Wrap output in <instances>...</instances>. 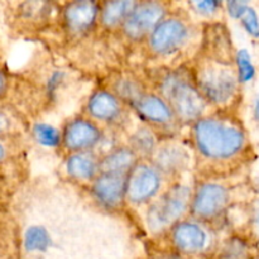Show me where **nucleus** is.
I'll return each mask as SVG.
<instances>
[{
    "label": "nucleus",
    "instance_id": "nucleus-15",
    "mask_svg": "<svg viewBox=\"0 0 259 259\" xmlns=\"http://www.w3.org/2000/svg\"><path fill=\"white\" fill-rule=\"evenodd\" d=\"M99 158L94 151L67 153L65 161V171L68 179L76 182L90 184L100 172Z\"/></svg>",
    "mask_w": 259,
    "mask_h": 259
},
{
    "label": "nucleus",
    "instance_id": "nucleus-28",
    "mask_svg": "<svg viewBox=\"0 0 259 259\" xmlns=\"http://www.w3.org/2000/svg\"><path fill=\"white\" fill-rule=\"evenodd\" d=\"M227 4L228 14L233 19H239L243 13L249 7V0H224Z\"/></svg>",
    "mask_w": 259,
    "mask_h": 259
},
{
    "label": "nucleus",
    "instance_id": "nucleus-26",
    "mask_svg": "<svg viewBox=\"0 0 259 259\" xmlns=\"http://www.w3.org/2000/svg\"><path fill=\"white\" fill-rule=\"evenodd\" d=\"M239 19L248 34L254 38H259V17L255 9H253L252 7H248Z\"/></svg>",
    "mask_w": 259,
    "mask_h": 259
},
{
    "label": "nucleus",
    "instance_id": "nucleus-36",
    "mask_svg": "<svg viewBox=\"0 0 259 259\" xmlns=\"http://www.w3.org/2000/svg\"><path fill=\"white\" fill-rule=\"evenodd\" d=\"M219 2H220V3H222V4H223V3H224V0H219Z\"/></svg>",
    "mask_w": 259,
    "mask_h": 259
},
{
    "label": "nucleus",
    "instance_id": "nucleus-1",
    "mask_svg": "<svg viewBox=\"0 0 259 259\" xmlns=\"http://www.w3.org/2000/svg\"><path fill=\"white\" fill-rule=\"evenodd\" d=\"M191 143L200 159L220 163L237 158L244 151L247 136L232 119L204 115L191 124Z\"/></svg>",
    "mask_w": 259,
    "mask_h": 259
},
{
    "label": "nucleus",
    "instance_id": "nucleus-9",
    "mask_svg": "<svg viewBox=\"0 0 259 259\" xmlns=\"http://www.w3.org/2000/svg\"><path fill=\"white\" fill-rule=\"evenodd\" d=\"M104 138L100 124L88 115L68 119L61 129V148L67 153L94 151Z\"/></svg>",
    "mask_w": 259,
    "mask_h": 259
},
{
    "label": "nucleus",
    "instance_id": "nucleus-30",
    "mask_svg": "<svg viewBox=\"0 0 259 259\" xmlns=\"http://www.w3.org/2000/svg\"><path fill=\"white\" fill-rule=\"evenodd\" d=\"M12 136L0 137V167L9 161V157L12 154V147L8 143V139Z\"/></svg>",
    "mask_w": 259,
    "mask_h": 259
},
{
    "label": "nucleus",
    "instance_id": "nucleus-29",
    "mask_svg": "<svg viewBox=\"0 0 259 259\" xmlns=\"http://www.w3.org/2000/svg\"><path fill=\"white\" fill-rule=\"evenodd\" d=\"M14 118L4 109H0V137L13 136L14 132Z\"/></svg>",
    "mask_w": 259,
    "mask_h": 259
},
{
    "label": "nucleus",
    "instance_id": "nucleus-18",
    "mask_svg": "<svg viewBox=\"0 0 259 259\" xmlns=\"http://www.w3.org/2000/svg\"><path fill=\"white\" fill-rule=\"evenodd\" d=\"M224 27L217 25H209V29L205 30L204 39H202V48L204 52L202 56L212 58V60L220 61V62L229 63L230 57V40L227 35V30L223 29Z\"/></svg>",
    "mask_w": 259,
    "mask_h": 259
},
{
    "label": "nucleus",
    "instance_id": "nucleus-12",
    "mask_svg": "<svg viewBox=\"0 0 259 259\" xmlns=\"http://www.w3.org/2000/svg\"><path fill=\"white\" fill-rule=\"evenodd\" d=\"M126 176L124 174L99 172L90 182V196L105 210H119L126 204Z\"/></svg>",
    "mask_w": 259,
    "mask_h": 259
},
{
    "label": "nucleus",
    "instance_id": "nucleus-19",
    "mask_svg": "<svg viewBox=\"0 0 259 259\" xmlns=\"http://www.w3.org/2000/svg\"><path fill=\"white\" fill-rule=\"evenodd\" d=\"M139 159L141 158L129 146L116 147L99 158L100 172L128 175Z\"/></svg>",
    "mask_w": 259,
    "mask_h": 259
},
{
    "label": "nucleus",
    "instance_id": "nucleus-25",
    "mask_svg": "<svg viewBox=\"0 0 259 259\" xmlns=\"http://www.w3.org/2000/svg\"><path fill=\"white\" fill-rule=\"evenodd\" d=\"M235 65H237V77L239 83L250 82L254 78L255 67L248 50L242 48L235 53Z\"/></svg>",
    "mask_w": 259,
    "mask_h": 259
},
{
    "label": "nucleus",
    "instance_id": "nucleus-35",
    "mask_svg": "<svg viewBox=\"0 0 259 259\" xmlns=\"http://www.w3.org/2000/svg\"><path fill=\"white\" fill-rule=\"evenodd\" d=\"M257 227H258V229H259V215H258V218H257Z\"/></svg>",
    "mask_w": 259,
    "mask_h": 259
},
{
    "label": "nucleus",
    "instance_id": "nucleus-21",
    "mask_svg": "<svg viewBox=\"0 0 259 259\" xmlns=\"http://www.w3.org/2000/svg\"><path fill=\"white\" fill-rule=\"evenodd\" d=\"M161 136L148 125H142L129 137L128 146L141 159H149L161 142Z\"/></svg>",
    "mask_w": 259,
    "mask_h": 259
},
{
    "label": "nucleus",
    "instance_id": "nucleus-33",
    "mask_svg": "<svg viewBox=\"0 0 259 259\" xmlns=\"http://www.w3.org/2000/svg\"><path fill=\"white\" fill-rule=\"evenodd\" d=\"M4 181H3V177H2V175H0V196H2V194H3V191H4Z\"/></svg>",
    "mask_w": 259,
    "mask_h": 259
},
{
    "label": "nucleus",
    "instance_id": "nucleus-10",
    "mask_svg": "<svg viewBox=\"0 0 259 259\" xmlns=\"http://www.w3.org/2000/svg\"><path fill=\"white\" fill-rule=\"evenodd\" d=\"M229 201L228 187L217 181H201L192 189L189 211L200 220H212L220 217Z\"/></svg>",
    "mask_w": 259,
    "mask_h": 259
},
{
    "label": "nucleus",
    "instance_id": "nucleus-23",
    "mask_svg": "<svg viewBox=\"0 0 259 259\" xmlns=\"http://www.w3.org/2000/svg\"><path fill=\"white\" fill-rule=\"evenodd\" d=\"M20 18L28 24H39L50 15V5L45 0H28L20 9Z\"/></svg>",
    "mask_w": 259,
    "mask_h": 259
},
{
    "label": "nucleus",
    "instance_id": "nucleus-13",
    "mask_svg": "<svg viewBox=\"0 0 259 259\" xmlns=\"http://www.w3.org/2000/svg\"><path fill=\"white\" fill-rule=\"evenodd\" d=\"M129 106L110 89H98L89 96L85 115L99 124H119L124 120Z\"/></svg>",
    "mask_w": 259,
    "mask_h": 259
},
{
    "label": "nucleus",
    "instance_id": "nucleus-4",
    "mask_svg": "<svg viewBox=\"0 0 259 259\" xmlns=\"http://www.w3.org/2000/svg\"><path fill=\"white\" fill-rule=\"evenodd\" d=\"M192 189L182 182H175L164 192L149 202L147 223L152 232H162L180 222L190 210Z\"/></svg>",
    "mask_w": 259,
    "mask_h": 259
},
{
    "label": "nucleus",
    "instance_id": "nucleus-24",
    "mask_svg": "<svg viewBox=\"0 0 259 259\" xmlns=\"http://www.w3.org/2000/svg\"><path fill=\"white\" fill-rule=\"evenodd\" d=\"M51 239L48 235L47 230L43 227H34L28 228L24 235V245L25 249L29 252H35V250H46L50 245Z\"/></svg>",
    "mask_w": 259,
    "mask_h": 259
},
{
    "label": "nucleus",
    "instance_id": "nucleus-3",
    "mask_svg": "<svg viewBox=\"0 0 259 259\" xmlns=\"http://www.w3.org/2000/svg\"><path fill=\"white\" fill-rule=\"evenodd\" d=\"M191 72L200 93L209 105L218 108L227 106L237 95L239 81L229 63L200 55L192 66Z\"/></svg>",
    "mask_w": 259,
    "mask_h": 259
},
{
    "label": "nucleus",
    "instance_id": "nucleus-6",
    "mask_svg": "<svg viewBox=\"0 0 259 259\" xmlns=\"http://www.w3.org/2000/svg\"><path fill=\"white\" fill-rule=\"evenodd\" d=\"M164 176L149 159H139L126 176V204L148 205L161 194Z\"/></svg>",
    "mask_w": 259,
    "mask_h": 259
},
{
    "label": "nucleus",
    "instance_id": "nucleus-27",
    "mask_svg": "<svg viewBox=\"0 0 259 259\" xmlns=\"http://www.w3.org/2000/svg\"><path fill=\"white\" fill-rule=\"evenodd\" d=\"M191 4L199 14L206 15V17L214 15L222 7V3L219 0H191Z\"/></svg>",
    "mask_w": 259,
    "mask_h": 259
},
{
    "label": "nucleus",
    "instance_id": "nucleus-11",
    "mask_svg": "<svg viewBox=\"0 0 259 259\" xmlns=\"http://www.w3.org/2000/svg\"><path fill=\"white\" fill-rule=\"evenodd\" d=\"M98 0H70L60 14L61 27L68 38H81L98 27Z\"/></svg>",
    "mask_w": 259,
    "mask_h": 259
},
{
    "label": "nucleus",
    "instance_id": "nucleus-31",
    "mask_svg": "<svg viewBox=\"0 0 259 259\" xmlns=\"http://www.w3.org/2000/svg\"><path fill=\"white\" fill-rule=\"evenodd\" d=\"M10 86V78L8 76V73L5 72V70H3L0 67V101L7 96L8 91H9Z\"/></svg>",
    "mask_w": 259,
    "mask_h": 259
},
{
    "label": "nucleus",
    "instance_id": "nucleus-8",
    "mask_svg": "<svg viewBox=\"0 0 259 259\" xmlns=\"http://www.w3.org/2000/svg\"><path fill=\"white\" fill-rule=\"evenodd\" d=\"M144 125H148L157 133L172 134L181 126L174 110L157 91L147 90L131 105Z\"/></svg>",
    "mask_w": 259,
    "mask_h": 259
},
{
    "label": "nucleus",
    "instance_id": "nucleus-2",
    "mask_svg": "<svg viewBox=\"0 0 259 259\" xmlns=\"http://www.w3.org/2000/svg\"><path fill=\"white\" fill-rule=\"evenodd\" d=\"M154 91L168 103L181 125L206 115L209 104L200 93L191 68H167L154 77Z\"/></svg>",
    "mask_w": 259,
    "mask_h": 259
},
{
    "label": "nucleus",
    "instance_id": "nucleus-7",
    "mask_svg": "<svg viewBox=\"0 0 259 259\" xmlns=\"http://www.w3.org/2000/svg\"><path fill=\"white\" fill-rule=\"evenodd\" d=\"M167 15V8L159 0H139L119 33L129 43L143 45L156 25Z\"/></svg>",
    "mask_w": 259,
    "mask_h": 259
},
{
    "label": "nucleus",
    "instance_id": "nucleus-17",
    "mask_svg": "<svg viewBox=\"0 0 259 259\" xmlns=\"http://www.w3.org/2000/svg\"><path fill=\"white\" fill-rule=\"evenodd\" d=\"M174 242L185 252H197L206 245L207 235L194 222H177L174 228Z\"/></svg>",
    "mask_w": 259,
    "mask_h": 259
},
{
    "label": "nucleus",
    "instance_id": "nucleus-32",
    "mask_svg": "<svg viewBox=\"0 0 259 259\" xmlns=\"http://www.w3.org/2000/svg\"><path fill=\"white\" fill-rule=\"evenodd\" d=\"M254 118L255 120L259 121V98H257L254 103Z\"/></svg>",
    "mask_w": 259,
    "mask_h": 259
},
{
    "label": "nucleus",
    "instance_id": "nucleus-5",
    "mask_svg": "<svg viewBox=\"0 0 259 259\" xmlns=\"http://www.w3.org/2000/svg\"><path fill=\"white\" fill-rule=\"evenodd\" d=\"M190 37L191 27L184 18L166 15L152 30L143 45L149 56L166 58L179 53L189 43Z\"/></svg>",
    "mask_w": 259,
    "mask_h": 259
},
{
    "label": "nucleus",
    "instance_id": "nucleus-16",
    "mask_svg": "<svg viewBox=\"0 0 259 259\" xmlns=\"http://www.w3.org/2000/svg\"><path fill=\"white\" fill-rule=\"evenodd\" d=\"M139 0H104L100 3L98 25L106 32H119Z\"/></svg>",
    "mask_w": 259,
    "mask_h": 259
},
{
    "label": "nucleus",
    "instance_id": "nucleus-20",
    "mask_svg": "<svg viewBox=\"0 0 259 259\" xmlns=\"http://www.w3.org/2000/svg\"><path fill=\"white\" fill-rule=\"evenodd\" d=\"M110 90L115 93L126 105L131 108L132 104L147 91L141 78L132 73H120L113 78Z\"/></svg>",
    "mask_w": 259,
    "mask_h": 259
},
{
    "label": "nucleus",
    "instance_id": "nucleus-34",
    "mask_svg": "<svg viewBox=\"0 0 259 259\" xmlns=\"http://www.w3.org/2000/svg\"><path fill=\"white\" fill-rule=\"evenodd\" d=\"M158 259H179V258H174V257H169V258H158Z\"/></svg>",
    "mask_w": 259,
    "mask_h": 259
},
{
    "label": "nucleus",
    "instance_id": "nucleus-22",
    "mask_svg": "<svg viewBox=\"0 0 259 259\" xmlns=\"http://www.w3.org/2000/svg\"><path fill=\"white\" fill-rule=\"evenodd\" d=\"M33 138L46 148L61 147V131L48 123H35L32 128Z\"/></svg>",
    "mask_w": 259,
    "mask_h": 259
},
{
    "label": "nucleus",
    "instance_id": "nucleus-14",
    "mask_svg": "<svg viewBox=\"0 0 259 259\" xmlns=\"http://www.w3.org/2000/svg\"><path fill=\"white\" fill-rule=\"evenodd\" d=\"M149 161L166 177H176L186 171L190 164V153L186 147L175 141L159 142Z\"/></svg>",
    "mask_w": 259,
    "mask_h": 259
}]
</instances>
